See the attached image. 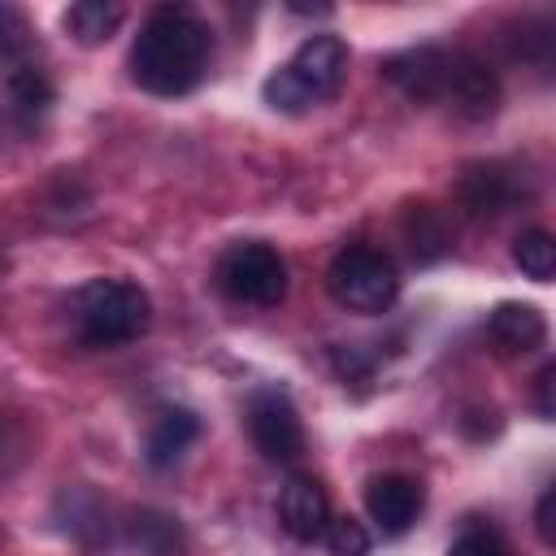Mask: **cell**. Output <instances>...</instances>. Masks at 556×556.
Returning <instances> with one entry per match:
<instances>
[{"label": "cell", "mask_w": 556, "mask_h": 556, "mask_svg": "<svg viewBox=\"0 0 556 556\" xmlns=\"http://www.w3.org/2000/svg\"><path fill=\"white\" fill-rule=\"evenodd\" d=\"M217 287L239 304L274 308L287 300V261L261 239L230 243L217 261Z\"/></svg>", "instance_id": "8992f818"}, {"label": "cell", "mask_w": 556, "mask_h": 556, "mask_svg": "<svg viewBox=\"0 0 556 556\" xmlns=\"http://www.w3.org/2000/svg\"><path fill=\"white\" fill-rule=\"evenodd\" d=\"M9 100H13V109L22 117H35V113H43L52 104V83L35 65H17L9 74Z\"/></svg>", "instance_id": "5bb4252c"}, {"label": "cell", "mask_w": 556, "mask_h": 556, "mask_svg": "<svg viewBox=\"0 0 556 556\" xmlns=\"http://www.w3.org/2000/svg\"><path fill=\"white\" fill-rule=\"evenodd\" d=\"M447 556H513V552H508V543L500 539V530H491V526H465V530L452 539Z\"/></svg>", "instance_id": "ac0fdd59"}, {"label": "cell", "mask_w": 556, "mask_h": 556, "mask_svg": "<svg viewBox=\"0 0 556 556\" xmlns=\"http://www.w3.org/2000/svg\"><path fill=\"white\" fill-rule=\"evenodd\" d=\"M326 287L352 313H387L400 295V274H395L391 256H382L378 248L352 243L330 261Z\"/></svg>", "instance_id": "5b68a950"}, {"label": "cell", "mask_w": 556, "mask_h": 556, "mask_svg": "<svg viewBox=\"0 0 556 556\" xmlns=\"http://www.w3.org/2000/svg\"><path fill=\"white\" fill-rule=\"evenodd\" d=\"M135 539H139V547H148L152 556H174V552L182 547L178 521L165 517V513H139V517H135Z\"/></svg>", "instance_id": "2e32d148"}, {"label": "cell", "mask_w": 556, "mask_h": 556, "mask_svg": "<svg viewBox=\"0 0 556 556\" xmlns=\"http://www.w3.org/2000/svg\"><path fill=\"white\" fill-rule=\"evenodd\" d=\"M152 326V300L126 278H91L74 295V330L87 348L135 343Z\"/></svg>", "instance_id": "277c9868"}, {"label": "cell", "mask_w": 556, "mask_h": 556, "mask_svg": "<svg viewBox=\"0 0 556 556\" xmlns=\"http://www.w3.org/2000/svg\"><path fill=\"white\" fill-rule=\"evenodd\" d=\"M552 504H556V491L547 486V491L539 495V513H534V521H539V539H543V543L556 539V530H552Z\"/></svg>", "instance_id": "ffe728a7"}, {"label": "cell", "mask_w": 556, "mask_h": 556, "mask_svg": "<svg viewBox=\"0 0 556 556\" xmlns=\"http://www.w3.org/2000/svg\"><path fill=\"white\" fill-rule=\"evenodd\" d=\"M348 78V43L339 35H308L287 65H278L265 78V104L278 113H304L313 104H326L339 96Z\"/></svg>", "instance_id": "3957f363"}, {"label": "cell", "mask_w": 556, "mask_h": 556, "mask_svg": "<svg viewBox=\"0 0 556 556\" xmlns=\"http://www.w3.org/2000/svg\"><path fill=\"white\" fill-rule=\"evenodd\" d=\"M248 434H252V447L265 460H274V465H291L304 452L300 413H295V404L282 391L252 395V404H248Z\"/></svg>", "instance_id": "52a82bcc"}, {"label": "cell", "mask_w": 556, "mask_h": 556, "mask_svg": "<svg viewBox=\"0 0 556 556\" xmlns=\"http://www.w3.org/2000/svg\"><path fill=\"white\" fill-rule=\"evenodd\" d=\"M465 204L473 208V213H504V204H508V182H504V174L500 169H469L465 174Z\"/></svg>", "instance_id": "9a60e30c"}, {"label": "cell", "mask_w": 556, "mask_h": 556, "mask_svg": "<svg viewBox=\"0 0 556 556\" xmlns=\"http://www.w3.org/2000/svg\"><path fill=\"white\" fill-rule=\"evenodd\" d=\"M382 74L408 96V100H426V104H452L456 113L465 117H491L495 104H500V83L495 74L460 52V48H439V43H426V48H408V52H395L382 61Z\"/></svg>", "instance_id": "7a4b0ae2"}, {"label": "cell", "mask_w": 556, "mask_h": 556, "mask_svg": "<svg viewBox=\"0 0 556 556\" xmlns=\"http://www.w3.org/2000/svg\"><path fill=\"white\" fill-rule=\"evenodd\" d=\"M421 504H426V491H421V482L408 478V473H382V478H374V482L365 486V513H369V521H374L382 534H391V539L404 534V530L417 521Z\"/></svg>", "instance_id": "ba28073f"}, {"label": "cell", "mask_w": 556, "mask_h": 556, "mask_svg": "<svg viewBox=\"0 0 556 556\" xmlns=\"http://www.w3.org/2000/svg\"><path fill=\"white\" fill-rule=\"evenodd\" d=\"M321 539H326V552L330 556H369V547H374L365 521H356L348 513L343 517H330L326 530H321Z\"/></svg>", "instance_id": "e0dca14e"}, {"label": "cell", "mask_w": 556, "mask_h": 556, "mask_svg": "<svg viewBox=\"0 0 556 556\" xmlns=\"http://www.w3.org/2000/svg\"><path fill=\"white\" fill-rule=\"evenodd\" d=\"M26 48H30V22H26V13L13 9V4H0V52L4 56H17Z\"/></svg>", "instance_id": "d6986e66"}, {"label": "cell", "mask_w": 556, "mask_h": 556, "mask_svg": "<svg viewBox=\"0 0 556 556\" xmlns=\"http://www.w3.org/2000/svg\"><path fill=\"white\" fill-rule=\"evenodd\" d=\"M486 330H491V339L500 343V352H508V356H526V352L543 348V339H547L543 313H539L534 304H521V300L495 304Z\"/></svg>", "instance_id": "30bf717a"}, {"label": "cell", "mask_w": 556, "mask_h": 556, "mask_svg": "<svg viewBox=\"0 0 556 556\" xmlns=\"http://www.w3.org/2000/svg\"><path fill=\"white\" fill-rule=\"evenodd\" d=\"M513 261H517V269L526 274V278H534V282H547L552 274H556V239L547 235V230H521L517 239H513Z\"/></svg>", "instance_id": "4fadbf2b"}, {"label": "cell", "mask_w": 556, "mask_h": 556, "mask_svg": "<svg viewBox=\"0 0 556 556\" xmlns=\"http://www.w3.org/2000/svg\"><path fill=\"white\" fill-rule=\"evenodd\" d=\"M122 17H126V9L113 4V0H78V4L65 9V30L83 48H96V43H104L122 26Z\"/></svg>", "instance_id": "7c38bea8"}, {"label": "cell", "mask_w": 556, "mask_h": 556, "mask_svg": "<svg viewBox=\"0 0 556 556\" xmlns=\"http://www.w3.org/2000/svg\"><path fill=\"white\" fill-rule=\"evenodd\" d=\"M195 439H200V417L191 408H165L148 434V465L169 469Z\"/></svg>", "instance_id": "8fae6325"}, {"label": "cell", "mask_w": 556, "mask_h": 556, "mask_svg": "<svg viewBox=\"0 0 556 556\" xmlns=\"http://www.w3.org/2000/svg\"><path fill=\"white\" fill-rule=\"evenodd\" d=\"M552 374H556L552 365L539 374V413H543V417H552Z\"/></svg>", "instance_id": "44dd1931"}, {"label": "cell", "mask_w": 556, "mask_h": 556, "mask_svg": "<svg viewBox=\"0 0 556 556\" xmlns=\"http://www.w3.org/2000/svg\"><path fill=\"white\" fill-rule=\"evenodd\" d=\"M213 52L208 22L187 4H161L143 17L130 43V78L152 96H187Z\"/></svg>", "instance_id": "6da1fadb"}, {"label": "cell", "mask_w": 556, "mask_h": 556, "mask_svg": "<svg viewBox=\"0 0 556 556\" xmlns=\"http://www.w3.org/2000/svg\"><path fill=\"white\" fill-rule=\"evenodd\" d=\"M278 521L295 543H317L330 521V500L317 478H291L278 495Z\"/></svg>", "instance_id": "9c48e42d"}]
</instances>
